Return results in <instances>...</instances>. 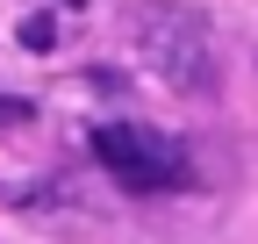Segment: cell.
Listing matches in <instances>:
<instances>
[{
    "label": "cell",
    "mask_w": 258,
    "mask_h": 244,
    "mask_svg": "<svg viewBox=\"0 0 258 244\" xmlns=\"http://www.w3.org/2000/svg\"><path fill=\"white\" fill-rule=\"evenodd\" d=\"M129 36H137V57L165 86L215 94V29H208L201 8H186V0H144L129 15Z\"/></svg>",
    "instance_id": "obj_1"
},
{
    "label": "cell",
    "mask_w": 258,
    "mask_h": 244,
    "mask_svg": "<svg viewBox=\"0 0 258 244\" xmlns=\"http://www.w3.org/2000/svg\"><path fill=\"white\" fill-rule=\"evenodd\" d=\"M93 158L108 165V179H122L129 194H165V187H186L194 165L172 137L144 130V122H101L93 130Z\"/></svg>",
    "instance_id": "obj_2"
},
{
    "label": "cell",
    "mask_w": 258,
    "mask_h": 244,
    "mask_svg": "<svg viewBox=\"0 0 258 244\" xmlns=\"http://www.w3.org/2000/svg\"><path fill=\"white\" fill-rule=\"evenodd\" d=\"M50 43H57V22L50 15H29L22 22V50H50Z\"/></svg>",
    "instance_id": "obj_3"
},
{
    "label": "cell",
    "mask_w": 258,
    "mask_h": 244,
    "mask_svg": "<svg viewBox=\"0 0 258 244\" xmlns=\"http://www.w3.org/2000/svg\"><path fill=\"white\" fill-rule=\"evenodd\" d=\"M15 122H29V101H15V94H0V130H15Z\"/></svg>",
    "instance_id": "obj_4"
},
{
    "label": "cell",
    "mask_w": 258,
    "mask_h": 244,
    "mask_svg": "<svg viewBox=\"0 0 258 244\" xmlns=\"http://www.w3.org/2000/svg\"><path fill=\"white\" fill-rule=\"evenodd\" d=\"M64 8H86V0H64Z\"/></svg>",
    "instance_id": "obj_5"
}]
</instances>
